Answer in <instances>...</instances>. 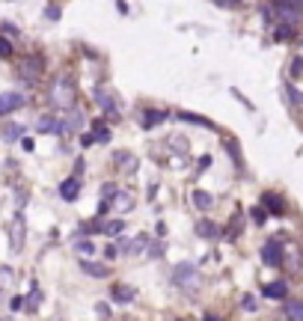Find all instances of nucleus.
I'll list each match as a JSON object with an SVG mask.
<instances>
[{
    "instance_id": "cd10ccee",
    "label": "nucleus",
    "mask_w": 303,
    "mask_h": 321,
    "mask_svg": "<svg viewBox=\"0 0 303 321\" xmlns=\"http://www.w3.org/2000/svg\"><path fill=\"white\" fill-rule=\"evenodd\" d=\"M6 57H12V42L6 36H0V60H6Z\"/></svg>"
},
{
    "instance_id": "37998d69",
    "label": "nucleus",
    "mask_w": 303,
    "mask_h": 321,
    "mask_svg": "<svg viewBox=\"0 0 303 321\" xmlns=\"http://www.w3.org/2000/svg\"><path fill=\"white\" fill-rule=\"evenodd\" d=\"M3 33H9V36H18V30L12 27V24H3Z\"/></svg>"
},
{
    "instance_id": "72a5a7b5",
    "label": "nucleus",
    "mask_w": 303,
    "mask_h": 321,
    "mask_svg": "<svg viewBox=\"0 0 303 321\" xmlns=\"http://www.w3.org/2000/svg\"><path fill=\"white\" fill-rule=\"evenodd\" d=\"M45 18H48V21H57V18H60V6H54V3L45 6Z\"/></svg>"
},
{
    "instance_id": "b1692460",
    "label": "nucleus",
    "mask_w": 303,
    "mask_h": 321,
    "mask_svg": "<svg viewBox=\"0 0 303 321\" xmlns=\"http://www.w3.org/2000/svg\"><path fill=\"white\" fill-rule=\"evenodd\" d=\"M268 208H265V205H256V208H252L250 211V217H252V223H259V226H262V223H265V220H268Z\"/></svg>"
},
{
    "instance_id": "ea45409f",
    "label": "nucleus",
    "mask_w": 303,
    "mask_h": 321,
    "mask_svg": "<svg viewBox=\"0 0 303 321\" xmlns=\"http://www.w3.org/2000/svg\"><path fill=\"white\" fill-rule=\"evenodd\" d=\"M116 253H119V250H116V247H113V244H110V247L104 250V256H107V259H116Z\"/></svg>"
},
{
    "instance_id": "f704fd0d",
    "label": "nucleus",
    "mask_w": 303,
    "mask_h": 321,
    "mask_svg": "<svg viewBox=\"0 0 303 321\" xmlns=\"http://www.w3.org/2000/svg\"><path fill=\"white\" fill-rule=\"evenodd\" d=\"M116 193H119V187H116V185H107V187H104V190H101V196H104L107 203H110V200H113Z\"/></svg>"
},
{
    "instance_id": "ddd939ff",
    "label": "nucleus",
    "mask_w": 303,
    "mask_h": 321,
    "mask_svg": "<svg viewBox=\"0 0 303 321\" xmlns=\"http://www.w3.org/2000/svg\"><path fill=\"white\" fill-rule=\"evenodd\" d=\"M113 164H116L119 169H125V172H134V169H137V158L131 152H116V155H113Z\"/></svg>"
},
{
    "instance_id": "a18cd8bd",
    "label": "nucleus",
    "mask_w": 303,
    "mask_h": 321,
    "mask_svg": "<svg viewBox=\"0 0 303 321\" xmlns=\"http://www.w3.org/2000/svg\"><path fill=\"white\" fill-rule=\"evenodd\" d=\"M0 301H3V291H0Z\"/></svg>"
},
{
    "instance_id": "c85d7f7f",
    "label": "nucleus",
    "mask_w": 303,
    "mask_h": 321,
    "mask_svg": "<svg viewBox=\"0 0 303 321\" xmlns=\"http://www.w3.org/2000/svg\"><path fill=\"white\" fill-rule=\"evenodd\" d=\"M286 95H288V98H291L294 104H303V92L297 89V86H291V84H288V86H286Z\"/></svg>"
},
{
    "instance_id": "aec40b11",
    "label": "nucleus",
    "mask_w": 303,
    "mask_h": 321,
    "mask_svg": "<svg viewBox=\"0 0 303 321\" xmlns=\"http://www.w3.org/2000/svg\"><path fill=\"white\" fill-rule=\"evenodd\" d=\"M81 125H84V113H81V110H74V107H71V116H68L66 122H63V134H66V131H78V128H81Z\"/></svg>"
},
{
    "instance_id": "c03bdc74",
    "label": "nucleus",
    "mask_w": 303,
    "mask_h": 321,
    "mask_svg": "<svg viewBox=\"0 0 303 321\" xmlns=\"http://www.w3.org/2000/svg\"><path fill=\"white\" fill-rule=\"evenodd\" d=\"M202 321H220L217 315H211V312H208V315H202Z\"/></svg>"
},
{
    "instance_id": "f03ea898",
    "label": "nucleus",
    "mask_w": 303,
    "mask_h": 321,
    "mask_svg": "<svg viewBox=\"0 0 303 321\" xmlns=\"http://www.w3.org/2000/svg\"><path fill=\"white\" fill-rule=\"evenodd\" d=\"M175 286H179V288H190V291H196V286H199L196 268H193V265H179V268H175Z\"/></svg>"
},
{
    "instance_id": "c9c22d12",
    "label": "nucleus",
    "mask_w": 303,
    "mask_h": 321,
    "mask_svg": "<svg viewBox=\"0 0 303 321\" xmlns=\"http://www.w3.org/2000/svg\"><path fill=\"white\" fill-rule=\"evenodd\" d=\"M211 3H217L223 9H238V6H241V0H211Z\"/></svg>"
},
{
    "instance_id": "7ed1b4c3",
    "label": "nucleus",
    "mask_w": 303,
    "mask_h": 321,
    "mask_svg": "<svg viewBox=\"0 0 303 321\" xmlns=\"http://www.w3.org/2000/svg\"><path fill=\"white\" fill-rule=\"evenodd\" d=\"M262 259H265V265L270 268H280L283 265V247H280V241H265V247H262Z\"/></svg>"
},
{
    "instance_id": "423d86ee",
    "label": "nucleus",
    "mask_w": 303,
    "mask_h": 321,
    "mask_svg": "<svg viewBox=\"0 0 303 321\" xmlns=\"http://www.w3.org/2000/svg\"><path fill=\"white\" fill-rule=\"evenodd\" d=\"M24 232H27V226H24V217L21 214H15V220H12V229H9V238H12V250H21L24 247Z\"/></svg>"
},
{
    "instance_id": "4be33fe9",
    "label": "nucleus",
    "mask_w": 303,
    "mask_h": 321,
    "mask_svg": "<svg viewBox=\"0 0 303 321\" xmlns=\"http://www.w3.org/2000/svg\"><path fill=\"white\" fill-rule=\"evenodd\" d=\"M122 229H125V220H110V223H104V235H122Z\"/></svg>"
},
{
    "instance_id": "dca6fc26",
    "label": "nucleus",
    "mask_w": 303,
    "mask_h": 321,
    "mask_svg": "<svg viewBox=\"0 0 303 321\" xmlns=\"http://www.w3.org/2000/svg\"><path fill=\"white\" fill-rule=\"evenodd\" d=\"M169 113L167 110H143V128H155V125H161Z\"/></svg>"
},
{
    "instance_id": "0eeeda50",
    "label": "nucleus",
    "mask_w": 303,
    "mask_h": 321,
    "mask_svg": "<svg viewBox=\"0 0 303 321\" xmlns=\"http://www.w3.org/2000/svg\"><path fill=\"white\" fill-rule=\"evenodd\" d=\"M21 75H24L27 81H36V78L42 75V57H27V60H21Z\"/></svg>"
},
{
    "instance_id": "39448f33",
    "label": "nucleus",
    "mask_w": 303,
    "mask_h": 321,
    "mask_svg": "<svg viewBox=\"0 0 303 321\" xmlns=\"http://www.w3.org/2000/svg\"><path fill=\"white\" fill-rule=\"evenodd\" d=\"M262 205L268 208L270 214H286V200L280 196V193H273V190H268V193H262Z\"/></svg>"
},
{
    "instance_id": "58836bf2",
    "label": "nucleus",
    "mask_w": 303,
    "mask_h": 321,
    "mask_svg": "<svg viewBox=\"0 0 303 321\" xmlns=\"http://www.w3.org/2000/svg\"><path fill=\"white\" fill-rule=\"evenodd\" d=\"M161 253H164V244H152V247H149V256H152V259H158Z\"/></svg>"
},
{
    "instance_id": "9b49d317",
    "label": "nucleus",
    "mask_w": 303,
    "mask_h": 321,
    "mask_svg": "<svg viewBox=\"0 0 303 321\" xmlns=\"http://www.w3.org/2000/svg\"><path fill=\"white\" fill-rule=\"evenodd\" d=\"M110 294H113V301H116V304H131V301L137 298V291L131 286H119V283L110 288Z\"/></svg>"
},
{
    "instance_id": "412c9836",
    "label": "nucleus",
    "mask_w": 303,
    "mask_h": 321,
    "mask_svg": "<svg viewBox=\"0 0 303 321\" xmlns=\"http://www.w3.org/2000/svg\"><path fill=\"white\" fill-rule=\"evenodd\" d=\"M39 131H54V134H63V122H57L54 116H42V119H39Z\"/></svg>"
},
{
    "instance_id": "6e6552de",
    "label": "nucleus",
    "mask_w": 303,
    "mask_h": 321,
    "mask_svg": "<svg viewBox=\"0 0 303 321\" xmlns=\"http://www.w3.org/2000/svg\"><path fill=\"white\" fill-rule=\"evenodd\" d=\"M110 208H116L119 214H128V211L134 208V196H131V193H125V190H119L116 196L110 200Z\"/></svg>"
},
{
    "instance_id": "4468645a",
    "label": "nucleus",
    "mask_w": 303,
    "mask_h": 321,
    "mask_svg": "<svg viewBox=\"0 0 303 321\" xmlns=\"http://www.w3.org/2000/svg\"><path fill=\"white\" fill-rule=\"evenodd\" d=\"M81 270L84 274H89V277H110V268L107 265H101V262H81Z\"/></svg>"
},
{
    "instance_id": "e433bc0d",
    "label": "nucleus",
    "mask_w": 303,
    "mask_h": 321,
    "mask_svg": "<svg viewBox=\"0 0 303 321\" xmlns=\"http://www.w3.org/2000/svg\"><path fill=\"white\" fill-rule=\"evenodd\" d=\"M24 304H27V298H12V301H9V309L18 312V309H24Z\"/></svg>"
},
{
    "instance_id": "9d476101",
    "label": "nucleus",
    "mask_w": 303,
    "mask_h": 321,
    "mask_svg": "<svg viewBox=\"0 0 303 321\" xmlns=\"http://www.w3.org/2000/svg\"><path fill=\"white\" fill-rule=\"evenodd\" d=\"M78 193H81V182H78V179H66V182L60 185V196H63L66 203L78 200Z\"/></svg>"
},
{
    "instance_id": "5701e85b",
    "label": "nucleus",
    "mask_w": 303,
    "mask_h": 321,
    "mask_svg": "<svg viewBox=\"0 0 303 321\" xmlns=\"http://www.w3.org/2000/svg\"><path fill=\"white\" fill-rule=\"evenodd\" d=\"M291 36H294L291 24H280V27H276V33H273V39H276V42H288Z\"/></svg>"
},
{
    "instance_id": "6ab92c4d",
    "label": "nucleus",
    "mask_w": 303,
    "mask_h": 321,
    "mask_svg": "<svg viewBox=\"0 0 303 321\" xmlns=\"http://www.w3.org/2000/svg\"><path fill=\"white\" fill-rule=\"evenodd\" d=\"M0 137H3L6 143H15L18 137H24V125H18V122H12V125H6V128L0 131Z\"/></svg>"
},
{
    "instance_id": "c756f323",
    "label": "nucleus",
    "mask_w": 303,
    "mask_h": 321,
    "mask_svg": "<svg viewBox=\"0 0 303 321\" xmlns=\"http://www.w3.org/2000/svg\"><path fill=\"white\" fill-rule=\"evenodd\" d=\"M74 247H78V253H84V256H92V253H95V244H92V241H78Z\"/></svg>"
},
{
    "instance_id": "2f4dec72",
    "label": "nucleus",
    "mask_w": 303,
    "mask_h": 321,
    "mask_svg": "<svg viewBox=\"0 0 303 321\" xmlns=\"http://www.w3.org/2000/svg\"><path fill=\"white\" fill-rule=\"evenodd\" d=\"M12 268H6V265H0V286H6V283H12Z\"/></svg>"
},
{
    "instance_id": "393cba45",
    "label": "nucleus",
    "mask_w": 303,
    "mask_h": 321,
    "mask_svg": "<svg viewBox=\"0 0 303 321\" xmlns=\"http://www.w3.org/2000/svg\"><path fill=\"white\" fill-rule=\"evenodd\" d=\"M179 119H182V122H196V125H205V128H214V125H211V122H208V119H202V116H196V113H179Z\"/></svg>"
},
{
    "instance_id": "79ce46f5",
    "label": "nucleus",
    "mask_w": 303,
    "mask_h": 321,
    "mask_svg": "<svg viewBox=\"0 0 303 321\" xmlns=\"http://www.w3.org/2000/svg\"><path fill=\"white\" fill-rule=\"evenodd\" d=\"M92 140H95L92 134H84V137H81V146H92Z\"/></svg>"
},
{
    "instance_id": "f257e3e1",
    "label": "nucleus",
    "mask_w": 303,
    "mask_h": 321,
    "mask_svg": "<svg viewBox=\"0 0 303 321\" xmlns=\"http://www.w3.org/2000/svg\"><path fill=\"white\" fill-rule=\"evenodd\" d=\"M50 104L57 110H71L74 107V84H71L68 75H60L54 81V86H50Z\"/></svg>"
},
{
    "instance_id": "a19ab883",
    "label": "nucleus",
    "mask_w": 303,
    "mask_h": 321,
    "mask_svg": "<svg viewBox=\"0 0 303 321\" xmlns=\"http://www.w3.org/2000/svg\"><path fill=\"white\" fill-rule=\"evenodd\" d=\"M21 146H24L27 152H33V140H30V137H24V140H21Z\"/></svg>"
},
{
    "instance_id": "a878e982",
    "label": "nucleus",
    "mask_w": 303,
    "mask_h": 321,
    "mask_svg": "<svg viewBox=\"0 0 303 321\" xmlns=\"http://www.w3.org/2000/svg\"><path fill=\"white\" fill-rule=\"evenodd\" d=\"M92 128H95V143H107V140H110V131H107L101 122H92Z\"/></svg>"
},
{
    "instance_id": "2eb2a0df",
    "label": "nucleus",
    "mask_w": 303,
    "mask_h": 321,
    "mask_svg": "<svg viewBox=\"0 0 303 321\" xmlns=\"http://www.w3.org/2000/svg\"><path fill=\"white\" fill-rule=\"evenodd\" d=\"M265 291V298H273V301H283L286 298V291H288V286L283 283V280H276V283H268V286L262 288Z\"/></svg>"
},
{
    "instance_id": "f8f14e48",
    "label": "nucleus",
    "mask_w": 303,
    "mask_h": 321,
    "mask_svg": "<svg viewBox=\"0 0 303 321\" xmlns=\"http://www.w3.org/2000/svg\"><path fill=\"white\" fill-rule=\"evenodd\" d=\"M283 315L288 321H303V301H286L283 304Z\"/></svg>"
},
{
    "instance_id": "7c9ffc66",
    "label": "nucleus",
    "mask_w": 303,
    "mask_h": 321,
    "mask_svg": "<svg viewBox=\"0 0 303 321\" xmlns=\"http://www.w3.org/2000/svg\"><path fill=\"white\" fill-rule=\"evenodd\" d=\"M226 149H229V155L235 158V164H238V167H244V161H241V149H238V143H232V140H229V143H226Z\"/></svg>"
},
{
    "instance_id": "1a4fd4ad",
    "label": "nucleus",
    "mask_w": 303,
    "mask_h": 321,
    "mask_svg": "<svg viewBox=\"0 0 303 321\" xmlns=\"http://www.w3.org/2000/svg\"><path fill=\"white\" fill-rule=\"evenodd\" d=\"M300 9H291V6H283V3H276V18L283 21V24H297L300 21Z\"/></svg>"
},
{
    "instance_id": "bb28decb",
    "label": "nucleus",
    "mask_w": 303,
    "mask_h": 321,
    "mask_svg": "<svg viewBox=\"0 0 303 321\" xmlns=\"http://www.w3.org/2000/svg\"><path fill=\"white\" fill-rule=\"evenodd\" d=\"M288 75H291V78H300V75H303V57H294V60H291Z\"/></svg>"
},
{
    "instance_id": "a211bd4d",
    "label": "nucleus",
    "mask_w": 303,
    "mask_h": 321,
    "mask_svg": "<svg viewBox=\"0 0 303 321\" xmlns=\"http://www.w3.org/2000/svg\"><path fill=\"white\" fill-rule=\"evenodd\" d=\"M217 232L220 229L211 223V220H199V223H196V235L205 238V241H208V238H217Z\"/></svg>"
},
{
    "instance_id": "4c0bfd02",
    "label": "nucleus",
    "mask_w": 303,
    "mask_h": 321,
    "mask_svg": "<svg viewBox=\"0 0 303 321\" xmlns=\"http://www.w3.org/2000/svg\"><path fill=\"white\" fill-rule=\"evenodd\" d=\"M276 3H283V6H291V9H300V12H303V0H276Z\"/></svg>"
},
{
    "instance_id": "20e7f679",
    "label": "nucleus",
    "mask_w": 303,
    "mask_h": 321,
    "mask_svg": "<svg viewBox=\"0 0 303 321\" xmlns=\"http://www.w3.org/2000/svg\"><path fill=\"white\" fill-rule=\"evenodd\" d=\"M24 95L21 92H3L0 95V116H6V113H12V110H18V107H24Z\"/></svg>"
},
{
    "instance_id": "f3484780",
    "label": "nucleus",
    "mask_w": 303,
    "mask_h": 321,
    "mask_svg": "<svg viewBox=\"0 0 303 321\" xmlns=\"http://www.w3.org/2000/svg\"><path fill=\"white\" fill-rule=\"evenodd\" d=\"M190 200H193V205H196L199 211H208V208L214 205V196H211L208 190H193V196H190Z\"/></svg>"
},
{
    "instance_id": "473e14b6",
    "label": "nucleus",
    "mask_w": 303,
    "mask_h": 321,
    "mask_svg": "<svg viewBox=\"0 0 303 321\" xmlns=\"http://www.w3.org/2000/svg\"><path fill=\"white\" fill-rule=\"evenodd\" d=\"M244 309H247V312H256V309H259V304H256V294H244Z\"/></svg>"
}]
</instances>
